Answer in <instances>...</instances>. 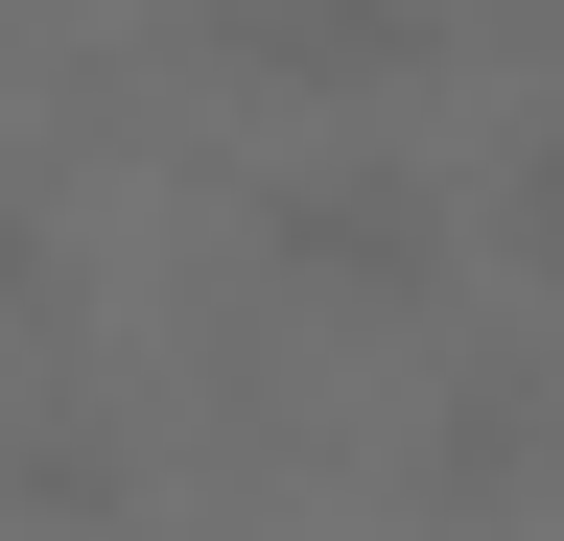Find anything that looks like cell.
<instances>
[{
	"instance_id": "obj_6",
	"label": "cell",
	"mask_w": 564,
	"mask_h": 541,
	"mask_svg": "<svg viewBox=\"0 0 564 541\" xmlns=\"http://www.w3.org/2000/svg\"><path fill=\"white\" fill-rule=\"evenodd\" d=\"M70 306V259H47V213H24V188H0V329H47Z\"/></svg>"
},
{
	"instance_id": "obj_4",
	"label": "cell",
	"mask_w": 564,
	"mask_h": 541,
	"mask_svg": "<svg viewBox=\"0 0 564 541\" xmlns=\"http://www.w3.org/2000/svg\"><path fill=\"white\" fill-rule=\"evenodd\" d=\"M494 259H518V283H564V95L518 118V165H494Z\"/></svg>"
},
{
	"instance_id": "obj_3",
	"label": "cell",
	"mask_w": 564,
	"mask_h": 541,
	"mask_svg": "<svg viewBox=\"0 0 564 541\" xmlns=\"http://www.w3.org/2000/svg\"><path fill=\"white\" fill-rule=\"evenodd\" d=\"M0 495H24V518H118V424H70V400L0 424Z\"/></svg>"
},
{
	"instance_id": "obj_1",
	"label": "cell",
	"mask_w": 564,
	"mask_h": 541,
	"mask_svg": "<svg viewBox=\"0 0 564 541\" xmlns=\"http://www.w3.org/2000/svg\"><path fill=\"white\" fill-rule=\"evenodd\" d=\"M259 236H282V283H329V306H423V259H447L423 165H377V142L282 165V188H259Z\"/></svg>"
},
{
	"instance_id": "obj_5",
	"label": "cell",
	"mask_w": 564,
	"mask_h": 541,
	"mask_svg": "<svg viewBox=\"0 0 564 541\" xmlns=\"http://www.w3.org/2000/svg\"><path fill=\"white\" fill-rule=\"evenodd\" d=\"M518 447H541V377H470V400H447V470L494 495V470H518Z\"/></svg>"
},
{
	"instance_id": "obj_2",
	"label": "cell",
	"mask_w": 564,
	"mask_h": 541,
	"mask_svg": "<svg viewBox=\"0 0 564 541\" xmlns=\"http://www.w3.org/2000/svg\"><path fill=\"white\" fill-rule=\"evenodd\" d=\"M212 72L282 95V118H352V95L423 72V0H212Z\"/></svg>"
}]
</instances>
